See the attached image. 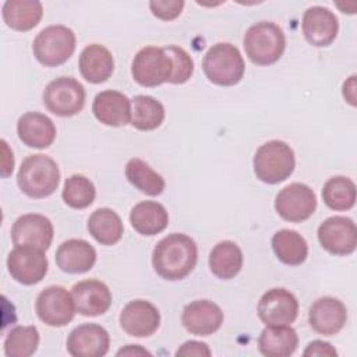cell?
Masks as SVG:
<instances>
[{"mask_svg":"<svg viewBox=\"0 0 357 357\" xmlns=\"http://www.w3.org/2000/svg\"><path fill=\"white\" fill-rule=\"evenodd\" d=\"M130 223L139 234L155 236L167 227L169 215L162 204L141 201L131 209Z\"/></svg>","mask_w":357,"mask_h":357,"instance_id":"obj_26","label":"cell"},{"mask_svg":"<svg viewBox=\"0 0 357 357\" xmlns=\"http://www.w3.org/2000/svg\"><path fill=\"white\" fill-rule=\"evenodd\" d=\"M343 96L351 106H356V75H351L347 81H344Z\"/></svg>","mask_w":357,"mask_h":357,"instance_id":"obj_41","label":"cell"},{"mask_svg":"<svg viewBox=\"0 0 357 357\" xmlns=\"http://www.w3.org/2000/svg\"><path fill=\"white\" fill-rule=\"evenodd\" d=\"M301 26L307 42L317 47L331 45L339 31L336 15L329 8L321 6H314L305 10Z\"/></svg>","mask_w":357,"mask_h":357,"instance_id":"obj_17","label":"cell"},{"mask_svg":"<svg viewBox=\"0 0 357 357\" xmlns=\"http://www.w3.org/2000/svg\"><path fill=\"white\" fill-rule=\"evenodd\" d=\"M296 166L294 152L283 141L273 139L261 145L254 155V173L266 184L284 181Z\"/></svg>","mask_w":357,"mask_h":357,"instance_id":"obj_5","label":"cell"},{"mask_svg":"<svg viewBox=\"0 0 357 357\" xmlns=\"http://www.w3.org/2000/svg\"><path fill=\"white\" fill-rule=\"evenodd\" d=\"M54 258L63 272L84 273L95 265L96 251L82 238H70L59 245Z\"/></svg>","mask_w":357,"mask_h":357,"instance_id":"obj_23","label":"cell"},{"mask_svg":"<svg viewBox=\"0 0 357 357\" xmlns=\"http://www.w3.org/2000/svg\"><path fill=\"white\" fill-rule=\"evenodd\" d=\"M318 240L333 255H349L357 245L356 223L346 216H331L318 227Z\"/></svg>","mask_w":357,"mask_h":357,"instance_id":"obj_12","label":"cell"},{"mask_svg":"<svg viewBox=\"0 0 357 357\" xmlns=\"http://www.w3.org/2000/svg\"><path fill=\"white\" fill-rule=\"evenodd\" d=\"M172 60L165 47L146 46L142 47L132 60V78L142 86H158L170 82Z\"/></svg>","mask_w":357,"mask_h":357,"instance_id":"obj_8","label":"cell"},{"mask_svg":"<svg viewBox=\"0 0 357 357\" xmlns=\"http://www.w3.org/2000/svg\"><path fill=\"white\" fill-rule=\"evenodd\" d=\"M272 248L279 261L286 265H301L308 255L305 238L296 230L283 229L273 234Z\"/></svg>","mask_w":357,"mask_h":357,"instance_id":"obj_30","label":"cell"},{"mask_svg":"<svg viewBox=\"0 0 357 357\" xmlns=\"http://www.w3.org/2000/svg\"><path fill=\"white\" fill-rule=\"evenodd\" d=\"M243 268V252L233 241L218 243L209 254L211 272L223 280L233 279Z\"/></svg>","mask_w":357,"mask_h":357,"instance_id":"obj_28","label":"cell"},{"mask_svg":"<svg viewBox=\"0 0 357 357\" xmlns=\"http://www.w3.org/2000/svg\"><path fill=\"white\" fill-rule=\"evenodd\" d=\"M3 145V160H1V176L8 177L14 169V156L13 152L8 149V145L4 139H1Z\"/></svg>","mask_w":357,"mask_h":357,"instance_id":"obj_40","label":"cell"},{"mask_svg":"<svg viewBox=\"0 0 357 357\" xmlns=\"http://www.w3.org/2000/svg\"><path fill=\"white\" fill-rule=\"evenodd\" d=\"M92 112L105 126H126L130 123L131 100L119 91H103L95 96Z\"/></svg>","mask_w":357,"mask_h":357,"instance_id":"obj_21","label":"cell"},{"mask_svg":"<svg viewBox=\"0 0 357 357\" xmlns=\"http://www.w3.org/2000/svg\"><path fill=\"white\" fill-rule=\"evenodd\" d=\"M322 199L333 211H347L356 204V184L344 176L329 178L322 188Z\"/></svg>","mask_w":357,"mask_h":357,"instance_id":"obj_33","label":"cell"},{"mask_svg":"<svg viewBox=\"0 0 357 357\" xmlns=\"http://www.w3.org/2000/svg\"><path fill=\"white\" fill-rule=\"evenodd\" d=\"M20 139L29 148L43 149L53 144L56 138L54 123L38 112L24 113L17 123Z\"/></svg>","mask_w":357,"mask_h":357,"instance_id":"obj_22","label":"cell"},{"mask_svg":"<svg viewBox=\"0 0 357 357\" xmlns=\"http://www.w3.org/2000/svg\"><path fill=\"white\" fill-rule=\"evenodd\" d=\"M166 53L169 54L170 60H172V78L170 82L172 84H184L187 82L192 73H194V61L191 59V56L180 46H165Z\"/></svg>","mask_w":357,"mask_h":357,"instance_id":"obj_36","label":"cell"},{"mask_svg":"<svg viewBox=\"0 0 357 357\" xmlns=\"http://www.w3.org/2000/svg\"><path fill=\"white\" fill-rule=\"evenodd\" d=\"M75 50V35L64 25H50L42 29L32 43L36 60L45 67L66 63Z\"/></svg>","mask_w":357,"mask_h":357,"instance_id":"obj_6","label":"cell"},{"mask_svg":"<svg viewBox=\"0 0 357 357\" xmlns=\"http://www.w3.org/2000/svg\"><path fill=\"white\" fill-rule=\"evenodd\" d=\"M126 177L139 191L152 197L162 194L165 190L163 177L156 173L146 162L138 158H132L127 162Z\"/></svg>","mask_w":357,"mask_h":357,"instance_id":"obj_32","label":"cell"},{"mask_svg":"<svg viewBox=\"0 0 357 357\" xmlns=\"http://www.w3.org/2000/svg\"><path fill=\"white\" fill-rule=\"evenodd\" d=\"M81 75L92 84H100L110 78L114 70V60L107 47L99 43L86 46L78 61Z\"/></svg>","mask_w":357,"mask_h":357,"instance_id":"obj_24","label":"cell"},{"mask_svg":"<svg viewBox=\"0 0 357 357\" xmlns=\"http://www.w3.org/2000/svg\"><path fill=\"white\" fill-rule=\"evenodd\" d=\"M52 222L39 213H26L20 216L11 227V240L14 245H31L47 250L53 240Z\"/></svg>","mask_w":357,"mask_h":357,"instance_id":"obj_14","label":"cell"},{"mask_svg":"<svg viewBox=\"0 0 357 357\" xmlns=\"http://www.w3.org/2000/svg\"><path fill=\"white\" fill-rule=\"evenodd\" d=\"M45 250L31 245H15L7 257V268L14 280L21 284H36L47 273Z\"/></svg>","mask_w":357,"mask_h":357,"instance_id":"obj_9","label":"cell"},{"mask_svg":"<svg viewBox=\"0 0 357 357\" xmlns=\"http://www.w3.org/2000/svg\"><path fill=\"white\" fill-rule=\"evenodd\" d=\"M151 356V353L138 344H128L117 351V356Z\"/></svg>","mask_w":357,"mask_h":357,"instance_id":"obj_42","label":"cell"},{"mask_svg":"<svg viewBox=\"0 0 357 357\" xmlns=\"http://www.w3.org/2000/svg\"><path fill=\"white\" fill-rule=\"evenodd\" d=\"M275 209L287 222L307 220L317 209L314 191L301 183H291L282 188L275 198Z\"/></svg>","mask_w":357,"mask_h":357,"instance_id":"obj_11","label":"cell"},{"mask_svg":"<svg viewBox=\"0 0 357 357\" xmlns=\"http://www.w3.org/2000/svg\"><path fill=\"white\" fill-rule=\"evenodd\" d=\"M206 78L220 86H231L241 81L244 75V60L240 50L227 42L213 45L202 60Z\"/></svg>","mask_w":357,"mask_h":357,"instance_id":"obj_4","label":"cell"},{"mask_svg":"<svg viewBox=\"0 0 357 357\" xmlns=\"http://www.w3.org/2000/svg\"><path fill=\"white\" fill-rule=\"evenodd\" d=\"M120 326L134 337H148L156 332L160 325L158 308L146 300L130 301L120 312Z\"/></svg>","mask_w":357,"mask_h":357,"instance_id":"obj_15","label":"cell"},{"mask_svg":"<svg viewBox=\"0 0 357 357\" xmlns=\"http://www.w3.org/2000/svg\"><path fill=\"white\" fill-rule=\"evenodd\" d=\"M107 331L98 324H82L71 331L67 339V351L73 357H102L109 351Z\"/></svg>","mask_w":357,"mask_h":357,"instance_id":"obj_16","label":"cell"},{"mask_svg":"<svg viewBox=\"0 0 357 357\" xmlns=\"http://www.w3.org/2000/svg\"><path fill=\"white\" fill-rule=\"evenodd\" d=\"M305 357L308 356H319V357H336L337 356V351L335 350V347H332L331 343L328 342H322V340H314V342H310L308 346L305 347L304 353H303Z\"/></svg>","mask_w":357,"mask_h":357,"instance_id":"obj_39","label":"cell"},{"mask_svg":"<svg viewBox=\"0 0 357 357\" xmlns=\"http://www.w3.org/2000/svg\"><path fill=\"white\" fill-rule=\"evenodd\" d=\"M297 346V332L289 325H266L258 337V349L266 357L291 356Z\"/></svg>","mask_w":357,"mask_h":357,"instance_id":"obj_25","label":"cell"},{"mask_svg":"<svg viewBox=\"0 0 357 357\" xmlns=\"http://www.w3.org/2000/svg\"><path fill=\"white\" fill-rule=\"evenodd\" d=\"M347 321L344 304L335 297H321L310 308V326L321 335L331 336L337 333Z\"/></svg>","mask_w":357,"mask_h":357,"instance_id":"obj_20","label":"cell"},{"mask_svg":"<svg viewBox=\"0 0 357 357\" xmlns=\"http://www.w3.org/2000/svg\"><path fill=\"white\" fill-rule=\"evenodd\" d=\"M1 14L7 26L24 32L39 24L43 7L38 0H7L3 4Z\"/></svg>","mask_w":357,"mask_h":357,"instance_id":"obj_27","label":"cell"},{"mask_svg":"<svg viewBox=\"0 0 357 357\" xmlns=\"http://www.w3.org/2000/svg\"><path fill=\"white\" fill-rule=\"evenodd\" d=\"M95 195V185L88 177L82 174H73L66 178L61 197L68 206L74 209L88 208L93 202Z\"/></svg>","mask_w":357,"mask_h":357,"instance_id":"obj_35","label":"cell"},{"mask_svg":"<svg viewBox=\"0 0 357 357\" xmlns=\"http://www.w3.org/2000/svg\"><path fill=\"white\" fill-rule=\"evenodd\" d=\"M123 222L110 208H99L88 219L89 234L103 245H113L123 236Z\"/></svg>","mask_w":357,"mask_h":357,"instance_id":"obj_29","label":"cell"},{"mask_svg":"<svg viewBox=\"0 0 357 357\" xmlns=\"http://www.w3.org/2000/svg\"><path fill=\"white\" fill-rule=\"evenodd\" d=\"M17 183L20 190L31 198L49 197L56 191L60 183L59 166L47 155H29L20 166Z\"/></svg>","mask_w":357,"mask_h":357,"instance_id":"obj_2","label":"cell"},{"mask_svg":"<svg viewBox=\"0 0 357 357\" xmlns=\"http://www.w3.org/2000/svg\"><path fill=\"white\" fill-rule=\"evenodd\" d=\"M181 322L190 333L208 336L216 332L223 324V312L213 301L195 300L184 307Z\"/></svg>","mask_w":357,"mask_h":357,"instance_id":"obj_18","label":"cell"},{"mask_svg":"<svg viewBox=\"0 0 357 357\" xmlns=\"http://www.w3.org/2000/svg\"><path fill=\"white\" fill-rule=\"evenodd\" d=\"M197 259L195 241L183 233H172L163 237L152 252L153 269L166 280L184 279L195 268Z\"/></svg>","mask_w":357,"mask_h":357,"instance_id":"obj_1","label":"cell"},{"mask_svg":"<svg viewBox=\"0 0 357 357\" xmlns=\"http://www.w3.org/2000/svg\"><path fill=\"white\" fill-rule=\"evenodd\" d=\"M243 43L245 54L252 63L269 66L282 57L286 47V38L276 24L261 21L247 29Z\"/></svg>","mask_w":357,"mask_h":357,"instance_id":"obj_3","label":"cell"},{"mask_svg":"<svg viewBox=\"0 0 357 357\" xmlns=\"http://www.w3.org/2000/svg\"><path fill=\"white\" fill-rule=\"evenodd\" d=\"M36 314L39 319L49 326H64L75 315V303L63 286H49L43 289L36 298Z\"/></svg>","mask_w":357,"mask_h":357,"instance_id":"obj_10","label":"cell"},{"mask_svg":"<svg viewBox=\"0 0 357 357\" xmlns=\"http://www.w3.org/2000/svg\"><path fill=\"white\" fill-rule=\"evenodd\" d=\"M165 120L163 105L148 95H137L131 99L130 124L141 131L158 128Z\"/></svg>","mask_w":357,"mask_h":357,"instance_id":"obj_31","label":"cell"},{"mask_svg":"<svg viewBox=\"0 0 357 357\" xmlns=\"http://www.w3.org/2000/svg\"><path fill=\"white\" fill-rule=\"evenodd\" d=\"M43 105L60 117L79 113L85 105V89L73 77H59L50 81L43 91Z\"/></svg>","mask_w":357,"mask_h":357,"instance_id":"obj_7","label":"cell"},{"mask_svg":"<svg viewBox=\"0 0 357 357\" xmlns=\"http://www.w3.org/2000/svg\"><path fill=\"white\" fill-rule=\"evenodd\" d=\"M176 356H195V357H208L211 356V350L208 347L206 343L202 342H197V340H190L185 342L180 346V349H177Z\"/></svg>","mask_w":357,"mask_h":357,"instance_id":"obj_38","label":"cell"},{"mask_svg":"<svg viewBox=\"0 0 357 357\" xmlns=\"http://www.w3.org/2000/svg\"><path fill=\"white\" fill-rule=\"evenodd\" d=\"M184 7L183 0H152L149 1V8L152 14L160 20L170 21L177 18Z\"/></svg>","mask_w":357,"mask_h":357,"instance_id":"obj_37","label":"cell"},{"mask_svg":"<svg viewBox=\"0 0 357 357\" xmlns=\"http://www.w3.org/2000/svg\"><path fill=\"white\" fill-rule=\"evenodd\" d=\"M39 344V332L35 326H15L4 339V353L8 357L32 356Z\"/></svg>","mask_w":357,"mask_h":357,"instance_id":"obj_34","label":"cell"},{"mask_svg":"<svg viewBox=\"0 0 357 357\" xmlns=\"http://www.w3.org/2000/svg\"><path fill=\"white\" fill-rule=\"evenodd\" d=\"M297 314L298 301L296 296L283 287L265 291L258 303V315L265 325H290Z\"/></svg>","mask_w":357,"mask_h":357,"instance_id":"obj_13","label":"cell"},{"mask_svg":"<svg viewBox=\"0 0 357 357\" xmlns=\"http://www.w3.org/2000/svg\"><path fill=\"white\" fill-rule=\"evenodd\" d=\"M75 308L81 315L96 317L105 314L112 305L109 287L96 279H86L75 283L71 289Z\"/></svg>","mask_w":357,"mask_h":357,"instance_id":"obj_19","label":"cell"}]
</instances>
